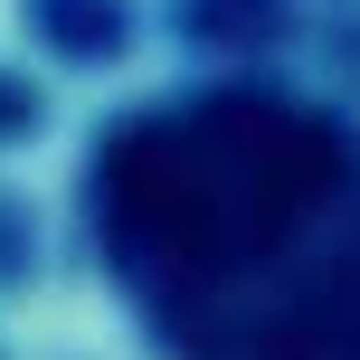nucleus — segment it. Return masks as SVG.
I'll return each instance as SVG.
<instances>
[{
	"mask_svg": "<svg viewBox=\"0 0 360 360\" xmlns=\"http://www.w3.org/2000/svg\"><path fill=\"white\" fill-rule=\"evenodd\" d=\"M86 237L152 360H360V133L285 86L133 105Z\"/></svg>",
	"mask_w": 360,
	"mask_h": 360,
	"instance_id": "1",
	"label": "nucleus"
}]
</instances>
